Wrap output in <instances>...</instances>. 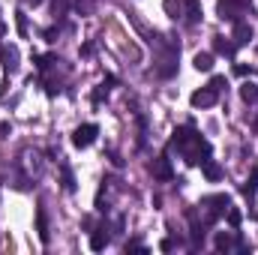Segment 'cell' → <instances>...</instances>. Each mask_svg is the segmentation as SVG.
I'll return each instance as SVG.
<instances>
[{
    "label": "cell",
    "instance_id": "obj_1",
    "mask_svg": "<svg viewBox=\"0 0 258 255\" xmlns=\"http://www.w3.org/2000/svg\"><path fill=\"white\" fill-rule=\"evenodd\" d=\"M252 12L249 0H219V18L222 21H240V15Z\"/></svg>",
    "mask_w": 258,
    "mask_h": 255
},
{
    "label": "cell",
    "instance_id": "obj_2",
    "mask_svg": "<svg viewBox=\"0 0 258 255\" xmlns=\"http://www.w3.org/2000/svg\"><path fill=\"white\" fill-rule=\"evenodd\" d=\"M96 135H99V126H96V123H84V126H78L72 132V144H75L78 150H84V147H90V144L96 141Z\"/></svg>",
    "mask_w": 258,
    "mask_h": 255
},
{
    "label": "cell",
    "instance_id": "obj_3",
    "mask_svg": "<svg viewBox=\"0 0 258 255\" xmlns=\"http://www.w3.org/2000/svg\"><path fill=\"white\" fill-rule=\"evenodd\" d=\"M204 207H207V222H216L222 213H228V195H210L204 198Z\"/></svg>",
    "mask_w": 258,
    "mask_h": 255
},
{
    "label": "cell",
    "instance_id": "obj_4",
    "mask_svg": "<svg viewBox=\"0 0 258 255\" xmlns=\"http://www.w3.org/2000/svg\"><path fill=\"white\" fill-rule=\"evenodd\" d=\"M216 90H210V87H201V90H195L192 96H189V102H192V108H210V105H216Z\"/></svg>",
    "mask_w": 258,
    "mask_h": 255
},
{
    "label": "cell",
    "instance_id": "obj_5",
    "mask_svg": "<svg viewBox=\"0 0 258 255\" xmlns=\"http://www.w3.org/2000/svg\"><path fill=\"white\" fill-rule=\"evenodd\" d=\"M150 174H153L156 180H171V177H174V171H171V165H168L165 156H159V159L150 165Z\"/></svg>",
    "mask_w": 258,
    "mask_h": 255
},
{
    "label": "cell",
    "instance_id": "obj_6",
    "mask_svg": "<svg viewBox=\"0 0 258 255\" xmlns=\"http://www.w3.org/2000/svg\"><path fill=\"white\" fill-rule=\"evenodd\" d=\"M195 135H198V132H195L192 126H180V129H174V138H171V147H180V150H183V147H186V144L192 141Z\"/></svg>",
    "mask_w": 258,
    "mask_h": 255
},
{
    "label": "cell",
    "instance_id": "obj_7",
    "mask_svg": "<svg viewBox=\"0 0 258 255\" xmlns=\"http://www.w3.org/2000/svg\"><path fill=\"white\" fill-rule=\"evenodd\" d=\"M183 15H186V24H198L204 9H201V0H186L183 3Z\"/></svg>",
    "mask_w": 258,
    "mask_h": 255
},
{
    "label": "cell",
    "instance_id": "obj_8",
    "mask_svg": "<svg viewBox=\"0 0 258 255\" xmlns=\"http://www.w3.org/2000/svg\"><path fill=\"white\" fill-rule=\"evenodd\" d=\"M252 36H255V33H252V27H249L246 21H234V45H246Z\"/></svg>",
    "mask_w": 258,
    "mask_h": 255
},
{
    "label": "cell",
    "instance_id": "obj_9",
    "mask_svg": "<svg viewBox=\"0 0 258 255\" xmlns=\"http://www.w3.org/2000/svg\"><path fill=\"white\" fill-rule=\"evenodd\" d=\"M213 51H216V54H222V57H234L237 45H234V42H228L225 36H216V39H213Z\"/></svg>",
    "mask_w": 258,
    "mask_h": 255
},
{
    "label": "cell",
    "instance_id": "obj_10",
    "mask_svg": "<svg viewBox=\"0 0 258 255\" xmlns=\"http://www.w3.org/2000/svg\"><path fill=\"white\" fill-rule=\"evenodd\" d=\"M240 99H243L246 105H258V84H252V81L240 84Z\"/></svg>",
    "mask_w": 258,
    "mask_h": 255
},
{
    "label": "cell",
    "instance_id": "obj_11",
    "mask_svg": "<svg viewBox=\"0 0 258 255\" xmlns=\"http://www.w3.org/2000/svg\"><path fill=\"white\" fill-rule=\"evenodd\" d=\"M201 168H204V177H207L210 183H216V180L222 177V168H219V162H213V159H204Z\"/></svg>",
    "mask_w": 258,
    "mask_h": 255
},
{
    "label": "cell",
    "instance_id": "obj_12",
    "mask_svg": "<svg viewBox=\"0 0 258 255\" xmlns=\"http://www.w3.org/2000/svg\"><path fill=\"white\" fill-rule=\"evenodd\" d=\"M105 246H108V234H105V228L93 231V234H90V249H93V252H102Z\"/></svg>",
    "mask_w": 258,
    "mask_h": 255
},
{
    "label": "cell",
    "instance_id": "obj_13",
    "mask_svg": "<svg viewBox=\"0 0 258 255\" xmlns=\"http://www.w3.org/2000/svg\"><path fill=\"white\" fill-rule=\"evenodd\" d=\"M213 246H216V252H228V249L234 246V237H231L228 231H219V234L213 237Z\"/></svg>",
    "mask_w": 258,
    "mask_h": 255
},
{
    "label": "cell",
    "instance_id": "obj_14",
    "mask_svg": "<svg viewBox=\"0 0 258 255\" xmlns=\"http://www.w3.org/2000/svg\"><path fill=\"white\" fill-rule=\"evenodd\" d=\"M192 66L198 69V72H210V69H213V54L198 51V54H195V60H192Z\"/></svg>",
    "mask_w": 258,
    "mask_h": 255
},
{
    "label": "cell",
    "instance_id": "obj_15",
    "mask_svg": "<svg viewBox=\"0 0 258 255\" xmlns=\"http://www.w3.org/2000/svg\"><path fill=\"white\" fill-rule=\"evenodd\" d=\"M162 9H165V15L174 18V21L183 15V3H180V0H162Z\"/></svg>",
    "mask_w": 258,
    "mask_h": 255
},
{
    "label": "cell",
    "instance_id": "obj_16",
    "mask_svg": "<svg viewBox=\"0 0 258 255\" xmlns=\"http://www.w3.org/2000/svg\"><path fill=\"white\" fill-rule=\"evenodd\" d=\"M0 57H3V63H6V69L12 72V69L18 66V48H0Z\"/></svg>",
    "mask_w": 258,
    "mask_h": 255
},
{
    "label": "cell",
    "instance_id": "obj_17",
    "mask_svg": "<svg viewBox=\"0 0 258 255\" xmlns=\"http://www.w3.org/2000/svg\"><path fill=\"white\" fill-rule=\"evenodd\" d=\"M36 228H39V240L48 243V222H45V210L36 213Z\"/></svg>",
    "mask_w": 258,
    "mask_h": 255
},
{
    "label": "cell",
    "instance_id": "obj_18",
    "mask_svg": "<svg viewBox=\"0 0 258 255\" xmlns=\"http://www.w3.org/2000/svg\"><path fill=\"white\" fill-rule=\"evenodd\" d=\"M255 192H258V165L252 168V174H249V180L243 183V195H249V198H252Z\"/></svg>",
    "mask_w": 258,
    "mask_h": 255
},
{
    "label": "cell",
    "instance_id": "obj_19",
    "mask_svg": "<svg viewBox=\"0 0 258 255\" xmlns=\"http://www.w3.org/2000/svg\"><path fill=\"white\" fill-rule=\"evenodd\" d=\"M60 174H63V189L75 192V177H72V168L69 165H60Z\"/></svg>",
    "mask_w": 258,
    "mask_h": 255
},
{
    "label": "cell",
    "instance_id": "obj_20",
    "mask_svg": "<svg viewBox=\"0 0 258 255\" xmlns=\"http://www.w3.org/2000/svg\"><path fill=\"white\" fill-rule=\"evenodd\" d=\"M51 12H54V18H63L69 12V0H51Z\"/></svg>",
    "mask_w": 258,
    "mask_h": 255
},
{
    "label": "cell",
    "instance_id": "obj_21",
    "mask_svg": "<svg viewBox=\"0 0 258 255\" xmlns=\"http://www.w3.org/2000/svg\"><path fill=\"white\" fill-rule=\"evenodd\" d=\"M15 24H18V36H21V39H24V36H27V15H24V12H21V9H18V12H15Z\"/></svg>",
    "mask_w": 258,
    "mask_h": 255
},
{
    "label": "cell",
    "instance_id": "obj_22",
    "mask_svg": "<svg viewBox=\"0 0 258 255\" xmlns=\"http://www.w3.org/2000/svg\"><path fill=\"white\" fill-rule=\"evenodd\" d=\"M51 63H60L57 54H42V57H36V66H39V69H48Z\"/></svg>",
    "mask_w": 258,
    "mask_h": 255
},
{
    "label": "cell",
    "instance_id": "obj_23",
    "mask_svg": "<svg viewBox=\"0 0 258 255\" xmlns=\"http://www.w3.org/2000/svg\"><path fill=\"white\" fill-rule=\"evenodd\" d=\"M240 219H243V216H240V210H237V207H228V225H231V228H237V225H240Z\"/></svg>",
    "mask_w": 258,
    "mask_h": 255
},
{
    "label": "cell",
    "instance_id": "obj_24",
    "mask_svg": "<svg viewBox=\"0 0 258 255\" xmlns=\"http://www.w3.org/2000/svg\"><path fill=\"white\" fill-rule=\"evenodd\" d=\"M207 87H210V90H216V93H219V90H222V87H225V78H222V75H213V78H210V84H207Z\"/></svg>",
    "mask_w": 258,
    "mask_h": 255
},
{
    "label": "cell",
    "instance_id": "obj_25",
    "mask_svg": "<svg viewBox=\"0 0 258 255\" xmlns=\"http://www.w3.org/2000/svg\"><path fill=\"white\" fill-rule=\"evenodd\" d=\"M105 96H108V87H105V84H102V87H96V90H93V102H102V99H105Z\"/></svg>",
    "mask_w": 258,
    "mask_h": 255
},
{
    "label": "cell",
    "instance_id": "obj_26",
    "mask_svg": "<svg viewBox=\"0 0 258 255\" xmlns=\"http://www.w3.org/2000/svg\"><path fill=\"white\" fill-rule=\"evenodd\" d=\"M42 36H45V42H54V39H57V27H45Z\"/></svg>",
    "mask_w": 258,
    "mask_h": 255
},
{
    "label": "cell",
    "instance_id": "obj_27",
    "mask_svg": "<svg viewBox=\"0 0 258 255\" xmlns=\"http://www.w3.org/2000/svg\"><path fill=\"white\" fill-rule=\"evenodd\" d=\"M249 72H252V69H249L246 63H237V66H234V75H240V78H243V75H249Z\"/></svg>",
    "mask_w": 258,
    "mask_h": 255
},
{
    "label": "cell",
    "instance_id": "obj_28",
    "mask_svg": "<svg viewBox=\"0 0 258 255\" xmlns=\"http://www.w3.org/2000/svg\"><path fill=\"white\" fill-rule=\"evenodd\" d=\"M159 249H162V252H171V249H174V240H171V237H165V240L159 243Z\"/></svg>",
    "mask_w": 258,
    "mask_h": 255
},
{
    "label": "cell",
    "instance_id": "obj_29",
    "mask_svg": "<svg viewBox=\"0 0 258 255\" xmlns=\"http://www.w3.org/2000/svg\"><path fill=\"white\" fill-rule=\"evenodd\" d=\"M93 51H96V45H93V42H87V45H84V48H81V54H84V57H90V54H93Z\"/></svg>",
    "mask_w": 258,
    "mask_h": 255
},
{
    "label": "cell",
    "instance_id": "obj_30",
    "mask_svg": "<svg viewBox=\"0 0 258 255\" xmlns=\"http://www.w3.org/2000/svg\"><path fill=\"white\" fill-rule=\"evenodd\" d=\"M9 132H12V126H9V123H0V138H6Z\"/></svg>",
    "mask_w": 258,
    "mask_h": 255
},
{
    "label": "cell",
    "instance_id": "obj_31",
    "mask_svg": "<svg viewBox=\"0 0 258 255\" xmlns=\"http://www.w3.org/2000/svg\"><path fill=\"white\" fill-rule=\"evenodd\" d=\"M3 33H6V24H3V21H0V36H3Z\"/></svg>",
    "mask_w": 258,
    "mask_h": 255
},
{
    "label": "cell",
    "instance_id": "obj_32",
    "mask_svg": "<svg viewBox=\"0 0 258 255\" xmlns=\"http://www.w3.org/2000/svg\"><path fill=\"white\" fill-rule=\"evenodd\" d=\"M27 3H33V6H39V3H42V0H27Z\"/></svg>",
    "mask_w": 258,
    "mask_h": 255
},
{
    "label": "cell",
    "instance_id": "obj_33",
    "mask_svg": "<svg viewBox=\"0 0 258 255\" xmlns=\"http://www.w3.org/2000/svg\"><path fill=\"white\" fill-rule=\"evenodd\" d=\"M255 129H258V120H255Z\"/></svg>",
    "mask_w": 258,
    "mask_h": 255
}]
</instances>
